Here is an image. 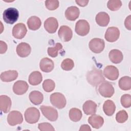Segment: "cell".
I'll return each mask as SVG.
<instances>
[{
  "instance_id": "obj_1",
  "label": "cell",
  "mask_w": 131,
  "mask_h": 131,
  "mask_svg": "<svg viewBox=\"0 0 131 131\" xmlns=\"http://www.w3.org/2000/svg\"><path fill=\"white\" fill-rule=\"evenodd\" d=\"M86 80L89 84L93 86H97L105 80L102 72L97 69H94L87 73Z\"/></svg>"
},
{
  "instance_id": "obj_2",
  "label": "cell",
  "mask_w": 131,
  "mask_h": 131,
  "mask_svg": "<svg viewBox=\"0 0 131 131\" xmlns=\"http://www.w3.org/2000/svg\"><path fill=\"white\" fill-rule=\"evenodd\" d=\"M19 17L18 11L15 8H9L6 9L3 14V18L5 23L13 24L17 21Z\"/></svg>"
},
{
  "instance_id": "obj_3",
  "label": "cell",
  "mask_w": 131,
  "mask_h": 131,
  "mask_svg": "<svg viewBox=\"0 0 131 131\" xmlns=\"http://www.w3.org/2000/svg\"><path fill=\"white\" fill-rule=\"evenodd\" d=\"M50 100L51 104L58 109H62L66 106L67 103L66 97L60 93L56 92L52 94Z\"/></svg>"
},
{
  "instance_id": "obj_4",
  "label": "cell",
  "mask_w": 131,
  "mask_h": 131,
  "mask_svg": "<svg viewBox=\"0 0 131 131\" xmlns=\"http://www.w3.org/2000/svg\"><path fill=\"white\" fill-rule=\"evenodd\" d=\"M25 120L30 124H34L38 122L40 118V112L39 110L34 107L28 108L25 113Z\"/></svg>"
},
{
  "instance_id": "obj_5",
  "label": "cell",
  "mask_w": 131,
  "mask_h": 131,
  "mask_svg": "<svg viewBox=\"0 0 131 131\" xmlns=\"http://www.w3.org/2000/svg\"><path fill=\"white\" fill-rule=\"evenodd\" d=\"M98 90L101 96L105 98L111 97L115 92L113 85L108 81L105 80L100 83Z\"/></svg>"
},
{
  "instance_id": "obj_6",
  "label": "cell",
  "mask_w": 131,
  "mask_h": 131,
  "mask_svg": "<svg viewBox=\"0 0 131 131\" xmlns=\"http://www.w3.org/2000/svg\"><path fill=\"white\" fill-rule=\"evenodd\" d=\"M43 115L51 121H55L58 119V114L57 111L54 107L50 106L41 105L40 106Z\"/></svg>"
},
{
  "instance_id": "obj_7",
  "label": "cell",
  "mask_w": 131,
  "mask_h": 131,
  "mask_svg": "<svg viewBox=\"0 0 131 131\" xmlns=\"http://www.w3.org/2000/svg\"><path fill=\"white\" fill-rule=\"evenodd\" d=\"M90 26L89 23L84 19H79L78 20L75 25L76 33L82 36L86 35L90 31Z\"/></svg>"
},
{
  "instance_id": "obj_8",
  "label": "cell",
  "mask_w": 131,
  "mask_h": 131,
  "mask_svg": "<svg viewBox=\"0 0 131 131\" xmlns=\"http://www.w3.org/2000/svg\"><path fill=\"white\" fill-rule=\"evenodd\" d=\"M90 49L95 53H100L104 49V41L101 38H94L90 40L89 43Z\"/></svg>"
},
{
  "instance_id": "obj_9",
  "label": "cell",
  "mask_w": 131,
  "mask_h": 131,
  "mask_svg": "<svg viewBox=\"0 0 131 131\" xmlns=\"http://www.w3.org/2000/svg\"><path fill=\"white\" fill-rule=\"evenodd\" d=\"M23 121V115L18 111H12L7 116V122L11 126H15L17 124H21Z\"/></svg>"
},
{
  "instance_id": "obj_10",
  "label": "cell",
  "mask_w": 131,
  "mask_h": 131,
  "mask_svg": "<svg viewBox=\"0 0 131 131\" xmlns=\"http://www.w3.org/2000/svg\"><path fill=\"white\" fill-rule=\"evenodd\" d=\"M120 36V31L119 29L115 27H108L106 30L104 37L106 41L111 42H115Z\"/></svg>"
},
{
  "instance_id": "obj_11",
  "label": "cell",
  "mask_w": 131,
  "mask_h": 131,
  "mask_svg": "<svg viewBox=\"0 0 131 131\" xmlns=\"http://www.w3.org/2000/svg\"><path fill=\"white\" fill-rule=\"evenodd\" d=\"M27 32V29L25 25L23 23L16 24L12 29V35L17 39L23 38Z\"/></svg>"
},
{
  "instance_id": "obj_12",
  "label": "cell",
  "mask_w": 131,
  "mask_h": 131,
  "mask_svg": "<svg viewBox=\"0 0 131 131\" xmlns=\"http://www.w3.org/2000/svg\"><path fill=\"white\" fill-rule=\"evenodd\" d=\"M104 76L109 80H116L118 79L119 72L118 69L114 66H107L103 70Z\"/></svg>"
},
{
  "instance_id": "obj_13",
  "label": "cell",
  "mask_w": 131,
  "mask_h": 131,
  "mask_svg": "<svg viewBox=\"0 0 131 131\" xmlns=\"http://www.w3.org/2000/svg\"><path fill=\"white\" fill-rule=\"evenodd\" d=\"M58 34L60 39L65 42L70 41L73 36L72 29L67 26H61L58 30Z\"/></svg>"
},
{
  "instance_id": "obj_14",
  "label": "cell",
  "mask_w": 131,
  "mask_h": 131,
  "mask_svg": "<svg viewBox=\"0 0 131 131\" xmlns=\"http://www.w3.org/2000/svg\"><path fill=\"white\" fill-rule=\"evenodd\" d=\"M58 27V23L57 19L53 17L48 18L44 22L45 30L49 33H55Z\"/></svg>"
},
{
  "instance_id": "obj_15",
  "label": "cell",
  "mask_w": 131,
  "mask_h": 131,
  "mask_svg": "<svg viewBox=\"0 0 131 131\" xmlns=\"http://www.w3.org/2000/svg\"><path fill=\"white\" fill-rule=\"evenodd\" d=\"M28 88L29 85L27 82L24 80H18L14 83L13 91L15 94L21 95L26 93Z\"/></svg>"
},
{
  "instance_id": "obj_16",
  "label": "cell",
  "mask_w": 131,
  "mask_h": 131,
  "mask_svg": "<svg viewBox=\"0 0 131 131\" xmlns=\"http://www.w3.org/2000/svg\"><path fill=\"white\" fill-rule=\"evenodd\" d=\"M16 51L17 55L20 57H26L30 55L31 48L29 43L23 42L17 45Z\"/></svg>"
},
{
  "instance_id": "obj_17",
  "label": "cell",
  "mask_w": 131,
  "mask_h": 131,
  "mask_svg": "<svg viewBox=\"0 0 131 131\" xmlns=\"http://www.w3.org/2000/svg\"><path fill=\"white\" fill-rule=\"evenodd\" d=\"M39 67L42 72L49 73L53 70L54 68V63L53 60L51 59L45 57L41 59L39 63Z\"/></svg>"
},
{
  "instance_id": "obj_18",
  "label": "cell",
  "mask_w": 131,
  "mask_h": 131,
  "mask_svg": "<svg viewBox=\"0 0 131 131\" xmlns=\"http://www.w3.org/2000/svg\"><path fill=\"white\" fill-rule=\"evenodd\" d=\"M79 9L76 6H70L65 11L64 15L66 18L70 21L75 20L79 16Z\"/></svg>"
},
{
  "instance_id": "obj_19",
  "label": "cell",
  "mask_w": 131,
  "mask_h": 131,
  "mask_svg": "<svg viewBox=\"0 0 131 131\" xmlns=\"http://www.w3.org/2000/svg\"><path fill=\"white\" fill-rule=\"evenodd\" d=\"M12 105L11 98L7 95H1L0 96V108L1 110L4 113L9 112Z\"/></svg>"
},
{
  "instance_id": "obj_20",
  "label": "cell",
  "mask_w": 131,
  "mask_h": 131,
  "mask_svg": "<svg viewBox=\"0 0 131 131\" xmlns=\"http://www.w3.org/2000/svg\"><path fill=\"white\" fill-rule=\"evenodd\" d=\"M88 122L93 128L98 129L103 125L104 119L101 116L94 114L89 118Z\"/></svg>"
},
{
  "instance_id": "obj_21",
  "label": "cell",
  "mask_w": 131,
  "mask_h": 131,
  "mask_svg": "<svg viewBox=\"0 0 131 131\" xmlns=\"http://www.w3.org/2000/svg\"><path fill=\"white\" fill-rule=\"evenodd\" d=\"M18 72L15 70H9L3 72L1 74V79L4 82H11L18 77Z\"/></svg>"
},
{
  "instance_id": "obj_22",
  "label": "cell",
  "mask_w": 131,
  "mask_h": 131,
  "mask_svg": "<svg viewBox=\"0 0 131 131\" xmlns=\"http://www.w3.org/2000/svg\"><path fill=\"white\" fill-rule=\"evenodd\" d=\"M97 104L92 100L86 101L83 105V111L84 113L87 115H93L96 113L97 110Z\"/></svg>"
},
{
  "instance_id": "obj_23",
  "label": "cell",
  "mask_w": 131,
  "mask_h": 131,
  "mask_svg": "<svg viewBox=\"0 0 131 131\" xmlns=\"http://www.w3.org/2000/svg\"><path fill=\"white\" fill-rule=\"evenodd\" d=\"M95 20L96 23L100 26L106 27L110 22V16L105 12H99L96 16Z\"/></svg>"
},
{
  "instance_id": "obj_24",
  "label": "cell",
  "mask_w": 131,
  "mask_h": 131,
  "mask_svg": "<svg viewBox=\"0 0 131 131\" xmlns=\"http://www.w3.org/2000/svg\"><path fill=\"white\" fill-rule=\"evenodd\" d=\"M108 56L110 60L115 64L120 63L123 59V55L122 52L117 49L112 50L109 52Z\"/></svg>"
},
{
  "instance_id": "obj_25",
  "label": "cell",
  "mask_w": 131,
  "mask_h": 131,
  "mask_svg": "<svg viewBox=\"0 0 131 131\" xmlns=\"http://www.w3.org/2000/svg\"><path fill=\"white\" fill-rule=\"evenodd\" d=\"M27 25L30 30L35 31L40 27L41 21L39 17L36 16H32L28 19Z\"/></svg>"
},
{
  "instance_id": "obj_26",
  "label": "cell",
  "mask_w": 131,
  "mask_h": 131,
  "mask_svg": "<svg viewBox=\"0 0 131 131\" xmlns=\"http://www.w3.org/2000/svg\"><path fill=\"white\" fill-rule=\"evenodd\" d=\"M29 99L33 104L39 105L42 103L43 99V96L40 92L33 91L29 94Z\"/></svg>"
},
{
  "instance_id": "obj_27",
  "label": "cell",
  "mask_w": 131,
  "mask_h": 131,
  "mask_svg": "<svg viewBox=\"0 0 131 131\" xmlns=\"http://www.w3.org/2000/svg\"><path fill=\"white\" fill-rule=\"evenodd\" d=\"M42 80V76L39 71H33L29 75L28 81L32 85H36L41 83Z\"/></svg>"
},
{
  "instance_id": "obj_28",
  "label": "cell",
  "mask_w": 131,
  "mask_h": 131,
  "mask_svg": "<svg viewBox=\"0 0 131 131\" xmlns=\"http://www.w3.org/2000/svg\"><path fill=\"white\" fill-rule=\"evenodd\" d=\"M103 110L107 116H112L116 110V105L114 102L111 100H106L103 105Z\"/></svg>"
},
{
  "instance_id": "obj_29",
  "label": "cell",
  "mask_w": 131,
  "mask_h": 131,
  "mask_svg": "<svg viewBox=\"0 0 131 131\" xmlns=\"http://www.w3.org/2000/svg\"><path fill=\"white\" fill-rule=\"evenodd\" d=\"M120 88L123 91H128L131 89V78L129 76L121 77L118 82Z\"/></svg>"
},
{
  "instance_id": "obj_30",
  "label": "cell",
  "mask_w": 131,
  "mask_h": 131,
  "mask_svg": "<svg viewBox=\"0 0 131 131\" xmlns=\"http://www.w3.org/2000/svg\"><path fill=\"white\" fill-rule=\"evenodd\" d=\"M69 116L70 119L73 122H78L82 118V114L80 110L77 108H72L69 111Z\"/></svg>"
},
{
  "instance_id": "obj_31",
  "label": "cell",
  "mask_w": 131,
  "mask_h": 131,
  "mask_svg": "<svg viewBox=\"0 0 131 131\" xmlns=\"http://www.w3.org/2000/svg\"><path fill=\"white\" fill-rule=\"evenodd\" d=\"M62 49V45L59 43V42H57L56 43L54 47H49L48 48V54L52 57H56V56H57L59 51L60 50H61Z\"/></svg>"
},
{
  "instance_id": "obj_32",
  "label": "cell",
  "mask_w": 131,
  "mask_h": 131,
  "mask_svg": "<svg viewBox=\"0 0 131 131\" xmlns=\"http://www.w3.org/2000/svg\"><path fill=\"white\" fill-rule=\"evenodd\" d=\"M122 6V2L120 0H110L107 4V7L111 11H117Z\"/></svg>"
},
{
  "instance_id": "obj_33",
  "label": "cell",
  "mask_w": 131,
  "mask_h": 131,
  "mask_svg": "<svg viewBox=\"0 0 131 131\" xmlns=\"http://www.w3.org/2000/svg\"><path fill=\"white\" fill-rule=\"evenodd\" d=\"M55 87V83L52 79H46L42 83V88L45 91L51 92L53 91Z\"/></svg>"
},
{
  "instance_id": "obj_34",
  "label": "cell",
  "mask_w": 131,
  "mask_h": 131,
  "mask_svg": "<svg viewBox=\"0 0 131 131\" xmlns=\"http://www.w3.org/2000/svg\"><path fill=\"white\" fill-rule=\"evenodd\" d=\"M74 67V63L72 59L70 58L64 59L61 63V67L64 71H70Z\"/></svg>"
},
{
  "instance_id": "obj_35",
  "label": "cell",
  "mask_w": 131,
  "mask_h": 131,
  "mask_svg": "<svg viewBox=\"0 0 131 131\" xmlns=\"http://www.w3.org/2000/svg\"><path fill=\"white\" fill-rule=\"evenodd\" d=\"M127 119L128 114L124 110H121L116 114V120L117 122L119 123H123L125 122Z\"/></svg>"
},
{
  "instance_id": "obj_36",
  "label": "cell",
  "mask_w": 131,
  "mask_h": 131,
  "mask_svg": "<svg viewBox=\"0 0 131 131\" xmlns=\"http://www.w3.org/2000/svg\"><path fill=\"white\" fill-rule=\"evenodd\" d=\"M121 103L122 105L125 107L128 108L131 106V96L129 94H124L121 97Z\"/></svg>"
},
{
  "instance_id": "obj_37",
  "label": "cell",
  "mask_w": 131,
  "mask_h": 131,
  "mask_svg": "<svg viewBox=\"0 0 131 131\" xmlns=\"http://www.w3.org/2000/svg\"><path fill=\"white\" fill-rule=\"evenodd\" d=\"M45 6L49 10H56L59 7V1L54 0H47L45 1Z\"/></svg>"
},
{
  "instance_id": "obj_38",
  "label": "cell",
  "mask_w": 131,
  "mask_h": 131,
  "mask_svg": "<svg viewBox=\"0 0 131 131\" xmlns=\"http://www.w3.org/2000/svg\"><path fill=\"white\" fill-rule=\"evenodd\" d=\"M38 128L41 131H54L55 129L53 126L48 122H42L38 124Z\"/></svg>"
},
{
  "instance_id": "obj_39",
  "label": "cell",
  "mask_w": 131,
  "mask_h": 131,
  "mask_svg": "<svg viewBox=\"0 0 131 131\" xmlns=\"http://www.w3.org/2000/svg\"><path fill=\"white\" fill-rule=\"evenodd\" d=\"M124 25L125 28L128 30H131V15H128L125 19Z\"/></svg>"
},
{
  "instance_id": "obj_40",
  "label": "cell",
  "mask_w": 131,
  "mask_h": 131,
  "mask_svg": "<svg viewBox=\"0 0 131 131\" xmlns=\"http://www.w3.org/2000/svg\"><path fill=\"white\" fill-rule=\"evenodd\" d=\"M0 43H1L0 53H1V54H4L6 52V51L7 50V45L6 42L3 41L2 40H1Z\"/></svg>"
},
{
  "instance_id": "obj_41",
  "label": "cell",
  "mask_w": 131,
  "mask_h": 131,
  "mask_svg": "<svg viewBox=\"0 0 131 131\" xmlns=\"http://www.w3.org/2000/svg\"><path fill=\"white\" fill-rule=\"evenodd\" d=\"M89 1H85V0H76L75 1V2L77 3V5L81 7H84L86 6L89 3Z\"/></svg>"
},
{
  "instance_id": "obj_42",
  "label": "cell",
  "mask_w": 131,
  "mask_h": 131,
  "mask_svg": "<svg viewBox=\"0 0 131 131\" xmlns=\"http://www.w3.org/2000/svg\"><path fill=\"white\" fill-rule=\"evenodd\" d=\"M81 130L82 131V130H84V131H85V130L91 131V128H90L89 125H88L87 124H83V125H82L80 126V128L79 129V131H81Z\"/></svg>"
}]
</instances>
